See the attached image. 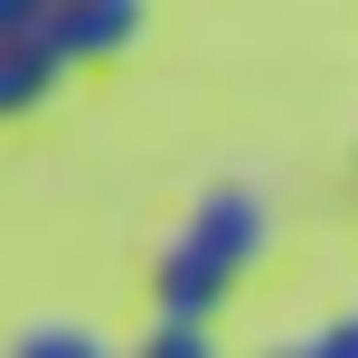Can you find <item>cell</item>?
Listing matches in <instances>:
<instances>
[{"label": "cell", "instance_id": "cell-4", "mask_svg": "<svg viewBox=\"0 0 358 358\" xmlns=\"http://www.w3.org/2000/svg\"><path fill=\"white\" fill-rule=\"evenodd\" d=\"M151 349L198 358V349H208V321H198V311H151Z\"/></svg>", "mask_w": 358, "mask_h": 358}, {"label": "cell", "instance_id": "cell-5", "mask_svg": "<svg viewBox=\"0 0 358 358\" xmlns=\"http://www.w3.org/2000/svg\"><path fill=\"white\" fill-rule=\"evenodd\" d=\"M302 349H311V358H358V311H349V321H330V330H311Z\"/></svg>", "mask_w": 358, "mask_h": 358}, {"label": "cell", "instance_id": "cell-3", "mask_svg": "<svg viewBox=\"0 0 358 358\" xmlns=\"http://www.w3.org/2000/svg\"><path fill=\"white\" fill-rule=\"evenodd\" d=\"M57 66H66V57H57L38 29H29V38H10V57H0V113H29L38 94L57 85Z\"/></svg>", "mask_w": 358, "mask_h": 358}, {"label": "cell", "instance_id": "cell-1", "mask_svg": "<svg viewBox=\"0 0 358 358\" xmlns=\"http://www.w3.org/2000/svg\"><path fill=\"white\" fill-rule=\"evenodd\" d=\"M255 255H264V198L255 189H208L198 217L170 236V255H161V311H198V321H208Z\"/></svg>", "mask_w": 358, "mask_h": 358}, {"label": "cell", "instance_id": "cell-2", "mask_svg": "<svg viewBox=\"0 0 358 358\" xmlns=\"http://www.w3.org/2000/svg\"><path fill=\"white\" fill-rule=\"evenodd\" d=\"M132 29H142V0H57V10L38 19V38H48L66 66H76V57H113ZM19 38H29V29H19Z\"/></svg>", "mask_w": 358, "mask_h": 358}]
</instances>
